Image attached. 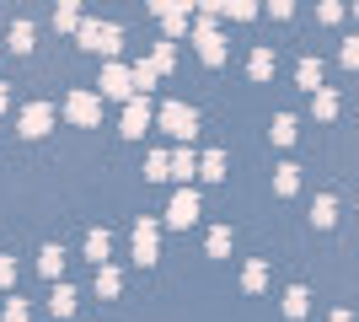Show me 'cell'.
Returning <instances> with one entry per match:
<instances>
[{"label": "cell", "mask_w": 359, "mask_h": 322, "mask_svg": "<svg viewBox=\"0 0 359 322\" xmlns=\"http://www.w3.org/2000/svg\"><path fill=\"white\" fill-rule=\"evenodd\" d=\"M161 129H166L172 140H194V135H198V113H194L188 102H166V107H161Z\"/></svg>", "instance_id": "1"}, {"label": "cell", "mask_w": 359, "mask_h": 322, "mask_svg": "<svg viewBox=\"0 0 359 322\" xmlns=\"http://www.w3.org/2000/svg\"><path fill=\"white\" fill-rule=\"evenodd\" d=\"M54 119H60L54 102H27V107H22V119H16V129H22L27 140H43L48 129H54Z\"/></svg>", "instance_id": "2"}, {"label": "cell", "mask_w": 359, "mask_h": 322, "mask_svg": "<svg viewBox=\"0 0 359 322\" xmlns=\"http://www.w3.org/2000/svg\"><path fill=\"white\" fill-rule=\"evenodd\" d=\"M194 220H198V194H194V188H177L172 204H166V226H172V231H188Z\"/></svg>", "instance_id": "3"}, {"label": "cell", "mask_w": 359, "mask_h": 322, "mask_svg": "<svg viewBox=\"0 0 359 322\" xmlns=\"http://www.w3.org/2000/svg\"><path fill=\"white\" fill-rule=\"evenodd\" d=\"M65 119L81 123V129H91V123L102 119V92H75L70 102H65Z\"/></svg>", "instance_id": "4"}, {"label": "cell", "mask_w": 359, "mask_h": 322, "mask_svg": "<svg viewBox=\"0 0 359 322\" xmlns=\"http://www.w3.org/2000/svg\"><path fill=\"white\" fill-rule=\"evenodd\" d=\"M97 92H102V97H118V102L140 97V92H135V70H123V65H107L102 81H97Z\"/></svg>", "instance_id": "5"}, {"label": "cell", "mask_w": 359, "mask_h": 322, "mask_svg": "<svg viewBox=\"0 0 359 322\" xmlns=\"http://www.w3.org/2000/svg\"><path fill=\"white\" fill-rule=\"evenodd\" d=\"M156 253H161V226H156V220H140V226H135V263L150 269Z\"/></svg>", "instance_id": "6"}, {"label": "cell", "mask_w": 359, "mask_h": 322, "mask_svg": "<svg viewBox=\"0 0 359 322\" xmlns=\"http://www.w3.org/2000/svg\"><path fill=\"white\" fill-rule=\"evenodd\" d=\"M150 123H156V113H150L145 92H140V97H129V102H123V135H129V140H140V135L150 129Z\"/></svg>", "instance_id": "7"}, {"label": "cell", "mask_w": 359, "mask_h": 322, "mask_svg": "<svg viewBox=\"0 0 359 322\" xmlns=\"http://www.w3.org/2000/svg\"><path fill=\"white\" fill-rule=\"evenodd\" d=\"M198 60L204 65H225V38H220V27H215V22H198Z\"/></svg>", "instance_id": "8"}, {"label": "cell", "mask_w": 359, "mask_h": 322, "mask_svg": "<svg viewBox=\"0 0 359 322\" xmlns=\"http://www.w3.org/2000/svg\"><path fill=\"white\" fill-rule=\"evenodd\" d=\"M118 48H123V27L97 22V43H91V54H118Z\"/></svg>", "instance_id": "9"}, {"label": "cell", "mask_w": 359, "mask_h": 322, "mask_svg": "<svg viewBox=\"0 0 359 322\" xmlns=\"http://www.w3.org/2000/svg\"><path fill=\"white\" fill-rule=\"evenodd\" d=\"M86 258L91 263H107V258H113V236H107V231H86Z\"/></svg>", "instance_id": "10"}, {"label": "cell", "mask_w": 359, "mask_h": 322, "mask_svg": "<svg viewBox=\"0 0 359 322\" xmlns=\"http://www.w3.org/2000/svg\"><path fill=\"white\" fill-rule=\"evenodd\" d=\"M311 113L316 119H338V92H332V86H316L311 92Z\"/></svg>", "instance_id": "11"}, {"label": "cell", "mask_w": 359, "mask_h": 322, "mask_svg": "<svg viewBox=\"0 0 359 322\" xmlns=\"http://www.w3.org/2000/svg\"><path fill=\"white\" fill-rule=\"evenodd\" d=\"M295 81L306 86V92H316V86H322V60H311V54H306V60L295 65Z\"/></svg>", "instance_id": "12"}, {"label": "cell", "mask_w": 359, "mask_h": 322, "mask_svg": "<svg viewBox=\"0 0 359 322\" xmlns=\"http://www.w3.org/2000/svg\"><path fill=\"white\" fill-rule=\"evenodd\" d=\"M60 269H65V247H43V253H38V274L60 279Z\"/></svg>", "instance_id": "13"}, {"label": "cell", "mask_w": 359, "mask_h": 322, "mask_svg": "<svg viewBox=\"0 0 359 322\" xmlns=\"http://www.w3.org/2000/svg\"><path fill=\"white\" fill-rule=\"evenodd\" d=\"M123 290V274L113 263H97V295H118Z\"/></svg>", "instance_id": "14"}, {"label": "cell", "mask_w": 359, "mask_h": 322, "mask_svg": "<svg viewBox=\"0 0 359 322\" xmlns=\"http://www.w3.org/2000/svg\"><path fill=\"white\" fill-rule=\"evenodd\" d=\"M295 188H300V167H295V161L273 167V194H295Z\"/></svg>", "instance_id": "15"}, {"label": "cell", "mask_w": 359, "mask_h": 322, "mask_svg": "<svg viewBox=\"0 0 359 322\" xmlns=\"http://www.w3.org/2000/svg\"><path fill=\"white\" fill-rule=\"evenodd\" d=\"M172 177H177V183L198 177V156H194V151H177V156H172Z\"/></svg>", "instance_id": "16"}, {"label": "cell", "mask_w": 359, "mask_h": 322, "mask_svg": "<svg viewBox=\"0 0 359 322\" xmlns=\"http://www.w3.org/2000/svg\"><path fill=\"white\" fill-rule=\"evenodd\" d=\"M198 177H204V183H220V177H225V151L204 156V161H198Z\"/></svg>", "instance_id": "17"}, {"label": "cell", "mask_w": 359, "mask_h": 322, "mask_svg": "<svg viewBox=\"0 0 359 322\" xmlns=\"http://www.w3.org/2000/svg\"><path fill=\"white\" fill-rule=\"evenodd\" d=\"M48 311H54V317H70V311H75V290H70V285H54V295H48Z\"/></svg>", "instance_id": "18"}, {"label": "cell", "mask_w": 359, "mask_h": 322, "mask_svg": "<svg viewBox=\"0 0 359 322\" xmlns=\"http://www.w3.org/2000/svg\"><path fill=\"white\" fill-rule=\"evenodd\" d=\"M32 22H11V54H32Z\"/></svg>", "instance_id": "19"}, {"label": "cell", "mask_w": 359, "mask_h": 322, "mask_svg": "<svg viewBox=\"0 0 359 322\" xmlns=\"http://www.w3.org/2000/svg\"><path fill=\"white\" fill-rule=\"evenodd\" d=\"M161 27H166V38H182V32H188V11L166 6V11H161Z\"/></svg>", "instance_id": "20"}, {"label": "cell", "mask_w": 359, "mask_h": 322, "mask_svg": "<svg viewBox=\"0 0 359 322\" xmlns=\"http://www.w3.org/2000/svg\"><path fill=\"white\" fill-rule=\"evenodd\" d=\"M247 70H252V81H269L273 76V48H257L252 60H247Z\"/></svg>", "instance_id": "21"}, {"label": "cell", "mask_w": 359, "mask_h": 322, "mask_svg": "<svg viewBox=\"0 0 359 322\" xmlns=\"http://www.w3.org/2000/svg\"><path fill=\"white\" fill-rule=\"evenodd\" d=\"M306 311H311V295L300 290V285H295V290H285V317H306Z\"/></svg>", "instance_id": "22"}, {"label": "cell", "mask_w": 359, "mask_h": 322, "mask_svg": "<svg viewBox=\"0 0 359 322\" xmlns=\"http://www.w3.org/2000/svg\"><path fill=\"white\" fill-rule=\"evenodd\" d=\"M311 220H316V226H322V231H327V226H332V220H338V204H332V199H327V194H322V199H316V204H311Z\"/></svg>", "instance_id": "23"}, {"label": "cell", "mask_w": 359, "mask_h": 322, "mask_svg": "<svg viewBox=\"0 0 359 322\" xmlns=\"http://www.w3.org/2000/svg\"><path fill=\"white\" fill-rule=\"evenodd\" d=\"M269 135H273V145H290V140H295V119H290V113H279Z\"/></svg>", "instance_id": "24"}, {"label": "cell", "mask_w": 359, "mask_h": 322, "mask_svg": "<svg viewBox=\"0 0 359 322\" xmlns=\"http://www.w3.org/2000/svg\"><path fill=\"white\" fill-rule=\"evenodd\" d=\"M156 76H161V70H156L150 60H140V65H135V92H150V86H156Z\"/></svg>", "instance_id": "25"}, {"label": "cell", "mask_w": 359, "mask_h": 322, "mask_svg": "<svg viewBox=\"0 0 359 322\" xmlns=\"http://www.w3.org/2000/svg\"><path fill=\"white\" fill-rule=\"evenodd\" d=\"M54 27H60V32H75V27H81V11H75V6H54Z\"/></svg>", "instance_id": "26"}, {"label": "cell", "mask_w": 359, "mask_h": 322, "mask_svg": "<svg viewBox=\"0 0 359 322\" xmlns=\"http://www.w3.org/2000/svg\"><path fill=\"white\" fill-rule=\"evenodd\" d=\"M225 253H231V231L215 226V231H210V258H225Z\"/></svg>", "instance_id": "27"}, {"label": "cell", "mask_w": 359, "mask_h": 322, "mask_svg": "<svg viewBox=\"0 0 359 322\" xmlns=\"http://www.w3.org/2000/svg\"><path fill=\"white\" fill-rule=\"evenodd\" d=\"M241 285H247V290H263V285H269V269H263V263H247Z\"/></svg>", "instance_id": "28"}, {"label": "cell", "mask_w": 359, "mask_h": 322, "mask_svg": "<svg viewBox=\"0 0 359 322\" xmlns=\"http://www.w3.org/2000/svg\"><path fill=\"white\" fill-rule=\"evenodd\" d=\"M172 60H177V48H172V38H166V43H156L150 65H156V70H172Z\"/></svg>", "instance_id": "29"}, {"label": "cell", "mask_w": 359, "mask_h": 322, "mask_svg": "<svg viewBox=\"0 0 359 322\" xmlns=\"http://www.w3.org/2000/svg\"><path fill=\"white\" fill-rule=\"evenodd\" d=\"M166 167H172V161H166V156L156 151V156H150V161H145V177H150V183H161V177H172V172H166Z\"/></svg>", "instance_id": "30"}, {"label": "cell", "mask_w": 359, "mask_h": 322, "mask_svg": "<svg viewBox=\"0 0 359 322\" xmlns=\"http://www.w3.org/2000/svg\"><path fill=\"white\" fill-rule=\"evenodd\" d=\"M225 16L247 22V16H257V0H225Z\"/></svg>", "instance_id": "31"}, {"label": "cell", "mask_w": 359, "mask_h": 322, "mask_svg": "<svg viewBox=\"0 0 359 322\" xmlns=\"http://www.w3.org/2000/svg\"><path fill=\"white\" fill-rule=\"evenodd\" d=\"M0 322H27V301H22V295H11V301H6V317Z\"/></svg>", "instance_id": "32"}, {"label": "cell", "mask_w": 359, "mask_h": 322, "mask_svg": "<svg viewBox=\"0 0 359 322\" xmlns=\"http://www.w3.org/2000/svg\"><path fill=\"white\" fill-rule=\"evenodd\" d=\"M316 16H322V22H338V16H344V0H316Z\"/></svg>", "instance_id": "33"}, {"label": "cell", "mask_w": 359, "mask_h": 322, "mask_svg": "<svg viewBox=\"0 0 359 322\" xmlns=\"http://www.w3.org/2000/svg\"><path fill=\"white\" fill-rule=\"evenodd\" d=\"M344 65H348V70H359V38H348V43H344Z\"/></svg>", "instance_id": "34"}, {"label": "cell", "mask_w": 359, "mask_h": 322, "mask_svg": "<svg viewBox=\"0 0 359 322\" xmlns=\"http://www.w3.org/2000/svg\"><path fill=\"white\" fill-rule=\"evenodd\" d=\"M11 279H16V258H0V290H6Z\"/></svg>", "instance_id": "35"}, {"label": "cell", "mask_w": 359, "mask_h": 322, "mask_svg": "<svg viewBox=\"0 0 359 322\" xmlns=\"http://www.w3.org/2000/svg\"><path fill=\"white\" fill-rule=\"evenodd\" d=\"M269 11L273 16H290V11H295V0H269Z\"/></svg>", "instance_id": "36"}, {"label": "cell", "mask_w": 359, "mask_h": 322, "mask_svg": "<svg viewBox=\"0 0 359 322\" xmlns=\"http://www.w3.org/2000/svg\"><path fill=\"white\" fill-rule=\"evenodd\" d=\"M198 6H204L210 16H225V0H198Z\"/></svg>", "instance_id": "37"}, {"label": "cell", "mask_w": 359, "mask_h": 322, "mask_svg": "<svg viewBox=\"0 0 359 322\" xmlns=\"http://www.w3.org/2000/svg\"><path fill=\"white\" fill-rule=\"evenodd\" d=\"M6 107H11V92H6V86H0V113H6Z\"/></svg>", "instance_id": "38"}, {"label": "cell", "mask_w": 359, "mask_h": 322, "mask_svg": "<svg viewBox=\"0 0 359 322\" xmlns=\"http://www.w3.org/2000/svg\"><path fill=\"white\" fill-rule=\"evenodd\" d=\"M332 322H354V317H348V311H332Z\"/></svg>", "instance_id": "39"}, {"label": "cell", "mask_w": 359, "mask_h": 322, "mask_svg": "<svg viewBox=\"0 0 359 322\" xmlns=\"http://www.w3.org/2000/svg\"><path fill=\"white\" fill-rule=\"evenodd\" d=\"M60 6H81V0H60Z\"/></svg>", "instance_id": "40"}, {"label": "cell", "mask_w": 359, "mask_h": 322, "mask_svg": "<svg viewBox=\"0 0 359 322\" xmlns=\"http://www.w3.org/2000/svg\"><path fill=\"white\" fill-rule=\"evenodd\" d=\"M354 11H359V0H354Z\"/></svg>", "instance_id": "41"}]
</instances>
